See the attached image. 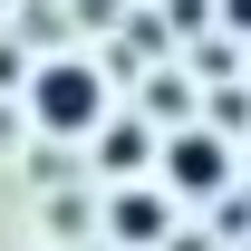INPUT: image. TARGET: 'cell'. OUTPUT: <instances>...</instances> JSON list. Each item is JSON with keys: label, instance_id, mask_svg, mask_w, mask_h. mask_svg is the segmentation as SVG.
<instances>
[{"label": "cell", "instance_id": "cell-3", "mask_svg": "<svg viewBox=\"0 0 251 251\" xmlns=\"http://www.w3.org/2000/svg\"><path fill=\"white\" fill-rule=\"evenodd\" d=\"M164 232V203L155 193H116V242H155Z\"/></svg>", "mask_w": 251, "mask_h": 251}, {"label": "cell", "instance_id": "cell-6", "mask_svg": "<svg viewBox=\"0 0 251 251\" xmlns=\"http://www.w3.org/2000/svg\"><path fill=\"white\" fill-rule=\"evenodd\" d=\"M0 135H10V116H0Z\"/></svg>", "mask_w": 251, "mask_h": 251}, {"label": "cell", "instance_id": "cell-5", "mask_svg": "<svg viewBox=\"0 0 251 251\" xmlns=\"http://www.w3.org/2000/svg\"><path fill=\"white\" fill-rule=\"evenodd\" d=\"M222 20H232V29H242V39H251V0H222Z\"/></svg>", "mask_w": 251, "mask_h": 251}, {"label": "cell", "instance_id": "cell-4", "mask_svg": "<svg viewBox=\"0 0 251 251\" xmlns=\"http://www.w3.org/2000/svg\"><path fill=\"white\" fill-rule=\"evenodd\" d=\"M145 155H155V145H145V126H106V155H97V164H106V174H135Z\"/></svg>", "mask_w": 251, "mask_h": 251}, {"label": "cell", "instance_id": "cell-1", "mask_svg": "<svg viewBox=\"0 0 251 251\" xmlns=\"http://www.w3.org/2000/svg\"><path fill=\"white\" fill-rule=\"evenodd\" d=\"M29 116L49 126V135H87V126L106 116V77H97L87 58H49L29 77Z\"/></svg>", "mask_w": 251, "mask_h": 251}, {"label": "cell", "instance_id": "cell-2", "mask_svg": "<svg viewBox=\"0 0 251 251\" xmlns=\"http://www.w3.org/2000/svg\"><path fill=\"white\" fill-rule=\"evenodd\" d=\"M164 174H174V193H222V174H232V164H222V135L213 126H203V135H174V145H164Z\"/></svg>", "mask_w": 251, "mask_h": 251}]
</instances>
